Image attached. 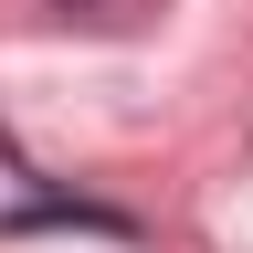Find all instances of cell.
I'll list each match as a JSON object with an SVG mask.
<instances>
[{"label":"cell","mask_w":253,"mask_h":253,"mask_svg":"<svg viewBox=\"0 0 253 253\" xmlns=\"http://www.w3.org/2000/svg\"><path fill=\"white\" fill-rule=\"evenodd\" d=\"M53 11H95V0H53Z\"/></svg>","instance_id":"1"}]
</instances>
